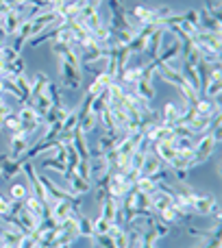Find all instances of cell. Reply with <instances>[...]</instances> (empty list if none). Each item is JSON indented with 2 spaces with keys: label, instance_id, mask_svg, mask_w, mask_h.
<instances>
[{
  "label": "cell",
  "instance_id": "obj_12",
  "mask_svg": "<svg viewBox=\"0 0 222 248\" xmlns=\"http://www.w3.org/2000/svg\"><path fill=\"white\" fill-rule=\"evenodd\" d=\"M65 179H68L70 192H72L74 196H85V194L92 189V183H90V181L81 179L77 172H70V174H65Z\"/></svg>",
  "mask_w": 222,
  "mask_h": 248
},
{
  "label": "cell",
  "instance_id": "obj_15",
  "mask_svg": "<svg viewBox=\"0 0 222 248\" xmlns=\"http://www.w3.org/2000/svg\"><path fill=\"white\" fill-rule=\"evenodd\" d=\"M31 39V20H24L22 22V26L20 29H17V33H16V42H13V50L17 52V55H20L22 52V48L26 46V42H29Z\"/></svg>",
  "mask_w": 222,
  "mask_h": 248
},
{
  "label": "cell",
  "instance_id": "obj_3",
  "mask_svg": "<svg viewBox=\"0 0 222 248\" xmlns=\"http://www.w3.org/2000/svg\"><path fill=\"white\" fill-rule=\"evenodd\" d=\"M216 146H218V144L214 141L211 133H205V135L201 137V141H196V144H194V153H192V168H194V166H198V163L209 161V157L214 155Z\"/></svg>",
  "mask_w": 222,
  "mask_h": 248
},
{
  "label": "cell",
  "instance_id": "obj_2",
  "mask_svg": "<svg viewBox=\"0 0 222 248\" xmlns=\"http://www.w3.org/2000/svg\"><path fill=\"white\" fill-rule=\"evenodd\" d=\"M59 77H61V85L63 90L68 92H79L81 90V83H83V74H81V68H74L70 65L68 61L59 59Z\"/></svg>",
  "mask_w": 222,
  "mask_h": 248
},
{
  "label": "cell",
  "instance_id": "obj_11",
  "mask_svg": "<svg viewBox=\"0 0 222 248\" xmlns=\"http://www.w3.org/2000/svg\"><path fill=\"white\" fill-rule=\"evenodd\" d=\"M100 207H103V214H100V216H103L107 222H111V224H113V222H122V214H120V201H115L113 196H109Z\"/></svg>",
  "mask_w": 222,
  "mask_h": 248
},
{
  "label": "cell",
  "instance_id": "obj_20",
  "mask_svg": "<svg viewBox=\"0 0 222 248\" xmlns=\"http://www.w3.org/2000/svg\"><path fill=\"white\" fill-rule=\"evenodd\" d=\"M46 96L50 98V105L55 109H63V92H61V87L57 85V83L48 81L46 85Z\"/></svg>",
  "mask_w": 222,
  "mask_h": 248
},
{
  "label": "cell",
  "instance_id": "obj_5",
  "mask_svg": "<svg viewBox=\"0 0 222 248\" xmlns=\"http://www.w3.org/2000/svg\"><path fill=\"white\" fill-rule=\"evenodd\" d=\"M192 39H194V44L201 48V52H214V55H220V35L198 31Z\"/></svg>",
  "mask_w": 222,
  "mask_h": 248
},
{
  "label": "cell",
  "instance_id": "obj_21",
  "mask_svg": "<svg viewBox=\"0 0 222 248\" xmlns=\"http://www.w3.org/2000/svg\"><path fill=\"white\" fill-rule=\"evenodd\" d=\"M159 170H161V159L155 153H148L144 159V166H142V176H153Z\"/></svg>",
  "mask_w": 222,
  "mask_h": 248
},
{
  "label": "cell",
  "instance_id": "obj_16",
  "mask_svg": "<svg viewBox=\"0 0 222 248\" xmlns=\"http://www.w3.org/2000/svg\"><path fill=\"white\" fill-rule=\"evenodd\" d=\"M48 81H50V78H48V77H46V74H44V72H37V74H35L33 83H31V105H33L35 100H37L39 96H42L44 92H46V85H48Z\"/></svg>",
  "mask_w": 222,
  "mask_h": 248
},
{
  "label": "cell",
  "instance_id": "obj_7",
  "mask_svg": "<svg viewBox=\"0 0 222 248\" xmlns=\"http://www.w3.org/2000/svg\"><path fill=\"white\" fill-rule=\"evenodd\" d=\"M181 39L174 37L172 42H168L166 46H161V50H159L157 59H153L155 63H166V65H172L174 63V59H179L181 57Z\"/></svg>",
  "mask_w": 222,
  "mask_h": 248
},
{
  "label": "cell",
  "instance_id": "obj_24",
  "mask_svg": "<svg viewBox=\"0 0 222 248\" xmlns=\"http://www.w3.org/2000/svg\"><path fill=\"white\" fill-rule=\"evenodd\" d=\"M17 74H24V59L16 57L13 61L4 63V77H17Z\"/></svg>",
  "mask_w": 222,
  "mask_h": 248
},
{
  "label": "cell",
  "instance_id": "obj_19",
  "mask_svg": "<svg viewBox=\"0 0 222 248\" xmlns=\"http://www.w3.org/2000/svg\"><path fill=\"white\" fill-rule=\"evenodd\" d=\"M181 77L188 81V85L192 87L194 92H196L198 96H201V83H198V72H196V65H188L183 63V68H181Z\"/></svg>",
  "mask_w": 222,
  "mask_h": 248
},
{
  "label": "cell",
  "instance_id": "obj_13",
  "mask_svg": "<svg viewBox=\"0 0 222 248\" xmlns=\"http://www.w3.org/2000/svg\"><path fill=\"white\" fill-rule=\"evenodd\" d=\"M72 214H81V211H74V207L70 205L68 201H55V202H52V207H50V216L59 224L63 222L68 216H72Z\"/></svg>",
  "mask_w": 222,
  "mask_h": 248
},
{
  "label": "cell",
  "instance_id": "obj_10",
  "mask_svg": "<svg viewBox=\"0 0 222 248\" xmlns=\"http://www.w3.org/2000/svg\"><path fill=\"white\" fill-rule=\"evenodd\" d=\"M24 209H26V211H31V214H33V218L37 220V222H42L44 216L50 214V209H48V207L44 205V202L39 201V198H35L33 194H29V196L24 198Z\"/></svg>",
  "mask_w": 222,
  "mask_h": 248
},
{
  "label": "cell",
  "instance_id": "obj_22",
  "mask_svg": "<svg viewBox=\"0 0 222 248\" xmlns=\"http://www.w3.org/2000/svg\"><path fill=\"white\" fill-rule=\"evenodd\" d=\"M98 124L103 126V133H120V128H118V124H115L113 116H111L109 107L98 113Z\"/></svg>",
  "mask_w": 222,
  "mask_h": 248
},
{
  "label": "cell",
  "instance_id": "obj_23",
  "mask_svg": "<svg viewBox=\"0 0 222 248\" xmlns=\"http://www.w3.org/2000/svg\"><path fill=\"white\" fill-rule=\"evenodd\" d=\"M201 31H205V33L220 35V20L211 17L209 13H205V11L201 9Z\"/></svg>",
  "mask_w": 222,
  "mask_h": 248
},
{
  "label": "cell",
  "instance_id": "obj_18",
  "mask_svg": "<svg viewBox=\"0 0 222 248\" xmlns=\"http://www.w3.org/2000/svg\"><path fill=\"white\" fill-rule=\"evenodd\" d=\"M22 163H24V159H7V163L2 166V170H0V179L2 181H11L13 176H17V172L22 170Z\"/></svg>",
  "mask_w": 222,
  "mask_h": 248
},
{
  "label": "cell",
  "instance_id": "obj_33",
  "mask_svg": "<svg viewBox=\"0 0 222 248\" xmlns=\"http://www.w3.org/2000/svg\"><path fill=\"white\" fill-rule=\"evenodd\" d=\"M92 227H94V235H105V233H109L111 222H107L103 216H98L96 220H92Z\"/></svg>",
  "mask_w": 222,
  "mask_h": 248
},
{
  "label": "cell",
  "instance_id": "obj_25",
  "mask_svg": "<svg viewBox=\"0 0 222 248\" xmlns=\"http://www.w3.org/2000/svg\"><path fill=\"white\" fill-rule=\"evenodd\" d=\"M107 198H109V189H107V176H105V179L96 181V185H94V201L98 205H103Z\"/></svg>",
  "mask_w": 222,
  "mask_h": 248
},
{
  "label": "cell",
  "instance_id": "obj_9",
  "mask_svg": "<svg viewBox=\"0 0 222 248\" xmlns=\"http://www.w3.org/2000/svg\"><path fill=\"white\" fill-rule=\"evenodd\" d=\"M26 17L22 16L20 11H9L7 16L2 17V20H0V24H2V29H4V33H7V37H11V35H16L17 33V29H20L22 26V22H24Z\"/></svg>",
  "mask_w": 222,
  "mask_h": 248
},
{
  "label": "cell",
  "instance_id": "obj_29",
  "mask_svg": "<svg viewBox=\"0 0 222 248\" xmlns=\"http://www.w3.org/2000/svg\"><path fill=\"white\" fill-rule=\"evenodd\" d=\"M42 166H44V170H55V172H61V174H65V161H59V159H55V157L44 159Z\"/></svg>",
  "mask_w": 222,
  "mask_h": 248
},
{
  "label": "cell",
  "instance_id": "obj_1",
  "mask_svg": "<svg viewBox=\"0 0 222 248\" xmlns=\"http://www.w3.org/2000/svg\"><path fill=\"white\" fill-rule=\"evenodd\" d=\"M190 205H192V214L198 216H214L216 222H220V202L216 201L211 194H196L190 196Z\"/></svg>",
  "mask_w": 222,
  "mask_h": 248
},
{
  "label": "cell",
  "instance_id": "obj_26",
  "mask_svg": "<svg viewBox=\"0 0 222 248\" xmlns=\"http://www.w3.org/2000/svg\"><path fill=\"white\" fill-rule=\"evenodd\" d=\"M79 237H94V227H92V220L85 214L79 216Z\"/></svg>",
  "mask_w": 222,
  "mask_h": 248
},
{
  "label": "cell",
  "instance_id": "obj_36",
  "mask_svg": "<svg viewBox=\"0 0 222 248\" xmlns=\"http://www.w3.org/2000/svg\"><path fill=\"white\" fill-rule=\"evenodd\" d=\"M11 113V107H9L7 103H4L2 98H0V126H2V122H4V118Z\"/></svg>",
  "mask_w": 222,
  "mask_h": 248
},
{
  "label": "cell",
  "instance_id": "obj_4",
  "mask_svg": "<svg viewBox=\"0 0 222 248\" xmlns=\"http://www.w3.org/2000/svg\"><path fill=\"white\" fill-rule=\"evenodd\" d=\"M17 118H20V122H22V131H26L29 135L37 131V128L42 126V122H44L42 116L33 109V105H24V107H20Z\"/></svg>",
  "mask_w": 222,
  "mask_h": 248
},
{
  "label": "cell",
  "instance_id": "obj_32",
  "mask_svg": "<svg viewBox=\"0 0 222 248\" xmlns=\"http://www.w3.org/2000/svg\"><path fill=\"white\" fill-rule=\"evenodd\" d=\"M2 126L4 128H9L11 133H16V131H22V122H20V118H17V113H9L7 118H4V122H2Z\"/></svg>",
  "mask_w": 222,
  "mask_h": 248
},
{
  "label": "cell",
  "instance_id": "obj_30",
  "mask_svg": "<svg viewBox=\"0 0 222 248\" xmlns=\"http://www.w3.org/2000/svg\"><path fill=\"white\" fill-rule=\"evenodd\" d=\"M92 240H94V248H118L109 233H105V235H94Z\"/></svg>",
  "mask_w": 222,
  "mask_h": 248
},
{
  "label": "cell",
  "instance_id": "obj_6",
  "mask_svg": "<svg viewBox=\"0 0 222 248\" xmlns=\"http://www.w3.org/2000/svg\"><path fill=\"white\" fill-rule=\"evenodd\" d=\"M163 35H166V29H163V26H155V31L150 33V37H148V42H146L144 50H142V55L148 57V61L157 59L159 50H161V46H163Z\"/></svg>",
  "mask_w": 222,
  "mask_h": 248
},
{
  "label": "cell",
  "instance_id": "obj_31",
  "mask_svg": "<svg viewBox=\"0 0 222 248\" xmlns=\"http://www.w3.org/2000/svg\"><path fill=\"white\" fill-rule=\"evenodd\" d=\"M157 233L153 231V229H146L144 235H142V246L140 248H157Z\"/></svg>",
  "mask_w": 222,
  "mask_h": 248
},
{
  "label": "cell",
  "instance_id": "obj_34",
  "mask_svg": "<svg viewBox=\"0 0 222 248\" xmlns=\"http://www.w3.org/2000/svg\"><path fill=\"white\" fill-rule=\"evenodd\" d=\"M11 207H13L11 198L0 194V218H7V216H11Z\"/></svg>",
  "mask_w": 222,
  "mask_h": 248
},
{
  "label": "cell",
  "instance_id": "obj_35",
  "mask_svg": "<svg viewBox=\"0 0 222 248\" xmlns=\"http://www.w3.org/2000/svg\"><path fill=\"white\" fill-rule=\"evenodd\" d=\"M203 11L209 13V16L216 17V20H220V4L216 2V0H207V4L203 7Z\"/></svg>",
  "mask_w": 222,
  "mask_h": 248
},
{
  "label": "cell",
  "instance_id": "obj_8",
  "mask_svg": "<svg viewBox=\"0 0 222 248\" xmlns=\"http://www.w3.org/2000/svg\"><path fill=\"white\" fill-rule=\"evenodd\" d=\"M29 133L26 131H16L11 135V141H9V159H20L22 155L26 153V148H29Z\"/></svg>",
  "mask_w": 222,
  "mask_h": 248
},
{
  "label": "cell",
  "instance_id": "obj_27",
  "mask_svg": "<svg viewBox=\"0 0 222 248\" xmlns=\"http://www.w3.org/2000/svg\"><path fill=\"white\" fill-rule=\"evenodd\" d=\"M26 196H29V189H26L24 185H20V183H13L11 189H9V198H11L13 202H22Z\"/></svg>",
  "mask_w": 222,
  "mask_h": 248
},
{
  "label": "cell",
  "instance_id": "obj_17",
  "mask_svg": "<svg viewBox=\"0 0 222 248\" xmlns=\"http://www.w3.org/2000/svg\"><path fill=\"white\" fill-rule=\"evenodd\" d=\"M153 153L157 155L161 161L170 163L172 159H174L176 150H174V146H172V141H157V144H153Z\"/></svg>",
  "mask_w": 222,
  "mask_h": 248
},
{
  "label": "cell",
  "instance_id": "obj_14",
  "mask_svg": "<svg viewBox=\"0 0 222 248\" xmlns=\"http://www.w3.org/2000/svg\"><path fill=\"white\" fill-rule=\"evenodd\" d=\"M181 113H183V107H179V105H174V103H168L166 107H163V111H161V116L159 118H161V124L172 126V124L179 122Z\"/></svg>",
  "mask_w": 222,
  "mask_h": 248
},
{
  "label": "cell",
  "instance_id": "obj_28",
  "mask_svg": "<svg viewBox=\"0 0 222 248\" xmlns=\"http://www.w3.org/2000/svg\"><path fill=\"white\" fill-rule=\"evenodd\" d=\"M133 189L144 192V194H153L155 192V181L148 179V176H140V179L135 181V185H133Z\"/></svg>",
  "mask_w": 222,
  "mask_h": 248
}]
</instances>
